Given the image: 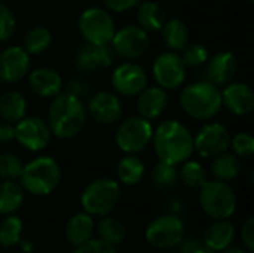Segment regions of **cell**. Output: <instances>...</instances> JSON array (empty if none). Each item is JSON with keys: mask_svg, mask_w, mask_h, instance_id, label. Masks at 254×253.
Returning <instances> with one entry per match:
<instances>
[{"mask_svg": "<svg viewBox=\"0 0 254 253\" xmlns=\"http://www.w3.org/2000/svg\"><path fill=\"white\" fill-rule=\"evenodd\" d=\"M153 149L159 161L179 166L193 155V134L190 130L176 119H168L153 130Z\"/></svg>", "mask_w": 254, "mask_h": 253, "instance_id": "6da1fadb", "label": "cell"}, {"mask_svg": "<svg viewBox=\"0 0 254 253\" xmlns=\"http://www.w3.org/2000/svg\"><path fill=\"white\" fill-rule=\"evenodd\" d=\"M88 118L86 106L83 100L68 92H60L49 104L48 125L51 133L58 139H73L85 127Z\"/></svg>", "mask_w": 254, "mask_h": 253, "instance_id": "7a4b0ae2", "label": "cell"}, {"mask_svg": "<svg viewBox=\"0 0 254 253\" xmlns=\"http://www.w3.org/2000/svg\"><path fill=\"white\" fill-rule=\"evenodd\" d=\"M179 103L188 116L198 121H210L216 118L223 107L220 86L208 81L186 85L179 95Z\"/></svg>", "mask_w": 254, "mask_h": 253, "instance_id": "3957f363", "label": "cell"}, {"mask_svg": "<svg viewBox=\"0 0 254 253\" xmlns=\"http://www.w3.org/2000/svg\"><path fill=\"white\" fill-rule=\"evenodd\" d=\"M61 180L60 164L52 157H37L22 166L19 182L24 191L31 195H48Z\"/></svg>", "mask_w": 254, "mask_h": 253, "instance_id": "277c9868", "label": "cell"}, {"mask_svg": "<svg viewBox=\"0 0 254 253\" xmlns=\"http://www.w3.org/2000/svg\"><path fill=\"white\" fill-rule=\"evenodd\" d=\"M121 200V185L110 177H100L85 186L80 195L83 210L91 216L109 215Z\"/></svg>", "mask_w": 254, "mask_h": 253, "instance_id": "5b68a950", "label": "cell"}, {"mask_svg": "<svg viewBox=\"0 0 254 253\" xmlns=\"http://www.w3.org/2000/svg\"><path fill=\"white\" fill-rule=\"evenodd\" d=\"M199 204L213 219H229L237 210V194L228 182L207 180L199 188Z\"/></svg>", "mask_w": 254, "mask_h": 253, "instance_id": "8992f818", "label": "cell"}, {"mask_svg": "<svg viewBox=\"0 0 254 253\" xmlns=\"http://www.w3.org/2000/svg\"><path fill=\"white\" fill-rule=\"evenodd\" d=\"M153 136V127L149 119L143 116H129L124 119L116 131L115 140L124 154H140L144 151Z\"/></svg>", "mask_w": 254, "mask_h": 253, "instance_id": "52a82bcc", "label": "cell"}, {"mask_svg": "<svg viewBox=\"0 0 254 253\" xmlns=\"http://www.w3.org/2000/svg\"><path fill=\"white\" fill-rule=\"evenodd\" d=\"M77 27L85 42L91 43H110L116 31L112 13L97 6L88 7L80 13Z\"/></svg>", "mask_w": 254, "mask_h": 253, "instance_id": "ba28073f", "label": "cell"}, {"mask_svg": "<svg viewBox=\"0 0 254 253\" xmlns=\"http://www.w3.org/2000/svg\"><path fill=\"white\" fill-rule=\"evenodd\" d=\"M185 225L176 215H162L153 219L144 233V237L155 249H170L183 242Z\"/></svg>", "mask_w": 254, "mask_h": 253, "instance_id": "9c48e42d", "label": "cell"}, {"mask_svg": "<svg viewBox=\"0 0 254 253\" xmlns=\"http://www.w3.org/2000/svg\"><path fill=\"white\" fill-rule=\"evenodd\" d=\"M231 133L220 122H208L193 136V151L202 158H214L229 149Z\"/></svg>", "mask_w": 254, "mask_h": 253, "instance_id": "30bf717a", "label": "cell"}, {"mask_svg": "<svg viewBox=\"0 0 254 253\" xmlns=\"http://www.w3.org/2000/svg\"><path fill=\"white\" fill-rule=\"evenodd\" d=\"M186 64L183 63L182 57L174 52H162L159 54L152 66L153 78L158 86L164 89H177L186 81Z\"/></svg>", "mask_w": 254, "mask_h": 253, "instance_id": "8fae6325", "label": "cell"}, {"mask_svg": "<svg viewBox=\"0 0 254 253\" xmlns=\"http://www.w3.org/2000/svg\"><path fill=\"white\" fill-rule=\"evenodd\" d=\"M52 133L48 122L34 115H25L15 124V140L30 152L43 151L51 142Z\"/></svg>", "mask_w": 254, "mask_h": 253, "instance_id": "7c38bea8", "label": "cell"}, {"mask_svg": "<svg viewBox=\"0 0 254 253\" xmlns=\"http://www.w3.org/2000/svg\"><path fill=\"white\" fill-rule=\"evenodd\" d=\"M110 45L116 55L125 60H135L147 52L150 39L147 31L140 25H125L115 31Z\"/></svg>", "mask_w": 254, "mask_h": 253, "instance_id": "4fadbf2b", "label": "cell"}, {"mask_svg": "<svg viewBox=\"0 0 254 253\" xmlns=\"http://www.w3.org/2000/svg\"><path fill=\"white\" fill-rule=\"evenodd\" d=\"M115 51L110 43L85 42L74 55V66L80 73H94L110 67L115 61Z\"/></svg>", "mask_w": 254, "mask_h": 253, "instance_id": "5bb4252c", "label": "cell"}, {"mask_svg": "<svg viewBox=\"0 0 254 253\" xmlns=\"http://www.w3.org/2000/svg\"><path fill=\"white\" fill-rule=\"evenodd\" d=\"M112 85L118 95L137 97L149 85V78L141 66L135 63H124L113 70Z\"/></svg>", "mask_w": 254, "mask_h": 253, "instance_id": "9a60e30c", "label": "cell"}, {"mask_svg": "<svg viewBox=\"0 0 254 253\" xmlns=\"http://www.w3.org/2000/svg\"><path fill=\"white\" fill-rule=\"evenodd\" d=\"M86 112L95 122L112 125L122 119L124 103L121 100V95H118L116 92L100 91L89 97Z\"/></svg>", "mask_w": 254, "mask_h": 253, "instance_id": "2e32d148", "label": "cell"}, {"mask_svg": "<svg viewBox=\"0 0 254 253\" xmlns=\"http://www.w3.org/2000/svg\"><path fill=\"white\" fill-rule=\"evenodd\" d=\"M31 60L22 46H9L0 52V81L15 84L30 72Z\"/></svg>", "mask_w": 254, "mask_h": 253, "instance_id": "e0dca14e", "label": "cell"}, {"mask_svg": "<svg viewBox=\"0 0 254 253\" xmlns=\"http://www.w3.org/2000/svg\"><path fill=\"white\" fill-rule=\"evenodd\" d=\"M204 81H208L217 86H223L232 82L238 73V58L231 51H222L204 64Z\"/></svg>", "mask_w": 254, "mask_h": 253, "instance_id": "ac0fdd59", "label": "cell"}, {"mask_svg": "<svg viewBox=\"0 0 254 253\" xmlns=\"http://www.w3.org/2000/svg\"><path fill=\"white\" fill-rule=\"evenodd\" d=\"M222 106L235 116H247L254 109V92L250 85L244 82H229L223 85Z\"/></svg>", "mask_w": 254, "mask_h": 253, "instance_id": "d6986e66", "label": "cell"}, {"mask_svg": "<svg viewBox=\"0 0 254 253\" xmlns=\"http://www.w3.org/2000/svg\"><path fill=\"white\" fill-rule=\"evenodd\" d=\"M28 86L31 92L42 98H54L63 89V78L51 67H39L28 72Z\"/></svg>", "mask_w": 254, "mask_h": 253, "instance_id": "ffe728a7", "label": "cell"}, {"mask_svg": "<svg viewBox=\"0 0 254 253\" xmlns=\"http://www.w3.org/2000/svg\"><path fill=\"white\" fill-rule=\"evenodd\" d=\"M168 94L167 89L161 86H146L137 95V110L138 115L146 119L159 118L168 107Z\"/></svg>", "mask_w": 254, "mask_h": 253, "instance_id": "44dd1931", "label": "cell"}, {"mask_svg": "<svg viewBox=\"0 0 254 253\" xmlns=\"http://www.w3.org/2000/svg\"><path fill=\"white\" fill-rule=\"evenodd\" d=\"M235 239V227L228 219H214L204 233V246L222 252L232 245Z\"/></svg>", "mask_w": 254, "mask_h": 253, "instance_id": "7402d4cb", "label": "cell"}, {"mask_svg": "<svg viewBox=\"0 0 254 253\" xmlns=\"http://www.w3.org/2000/svg\"><path fill=\"white\" fill-rule=\"evenodd\" d=\"M94 230L95 224L91 215H88L86 212L76 213L70 218V221L65 225V237L68 243H71L73 246H80L92 239Z\"/></svg>", "mask_w": 254, "mask_h": 253, "instance_id": "603a6c76", "label": "cell"}, {"mask_svg": "<svg viewBox=\"0 0 254 253\" xmlns=\"http://www.w3.org/2000/svg\"><path fill=\"white\" fill-rule=\"evenodd\" d=\"M159 31L162 33V40L170 51H182L186 43H189V28L186 22L179 18L165 19Z\"/></svg>", "mask_w": 254, "mask_h": 253, "instance_id": "cb8c5ba5", "label": "cell"}, {"mask_svg": "<svg viewBox=\"0 0 254 253\" xmlns=\"http://www.w3.org/2000/svg\"><path fill=\"white\" fill-rule=\"evenodd\" d=\"M146 174L144 163L135 154H127L116 167V176L119 183L132 186L137 185Z\"/></svg>", "mask_w": 254, "mask_h": 253, "instance_id": "d4e9b609", "label": "cell"}, {"mask_svg": "<svg viewBox=\"0 0 254 253\" xmlns=\"http://www.w3.org/2000/svg\"><path fill=\"white\" fill-rule=\"evenodd\" d=\"M27 115V100L18 91H7L0 97V118L16 124Z\"/></svg>", "mask_w": 254, "mask_h": 253, "instance_id": "484cf974", "label": "cell"}, {"mask_svg": "<svg viewBox=\"0 0 254 253\" xmlns=\"http://www.w3.org/2000/svg\"><path fill=\"white\" fill-rule=\"evenodd\" d=\"M137 22L138 25L149 31H159L167 19L165 10L156 1H141L137 6Z\"/></svg>", "mask_w": 254, "mask_h": 253, "instance_id": "4316f807", "label": "cell"}, {"mask_svg": "<svg viewBox=\"0 0 254 253\" xmlns=\"http://www.w3.org/2000/svg\"><path fill=\"white\" fill-rule=\"evenodd\" d=\"M241 171V160L231 152H223L214 157L211 163V173L216 180L231 182L238 177Z\"/></svg>", "mask_w": 254, "mask_h": 253, "instance_id": "83f0119b", "label": "cell"}, {"mask_svg": "<svg viewBox=\"0 0 254 253\" xmlns=\"http://www.w3.org/2000/svg\"><path fill=\"white\" fill-rule=\"evenodd\" d=\"M24 201V189L15 180L0 182V215H13Z\"/></svg>", "mask_w": 254, "mask_h": 253, "instance_id": "f1b7e54d", "label": "cell"}, {"mask_svg": "<svg viewBox=\"0 0 254 253\" xmlns=\"http://www.w3.org/2000/svg\"><path fill=\"white\" fill-rule=\"evenodd\" d=\"M95 230L98 233V239L112 246H119L121 243H124L127 237V230L124 224L119 219L112 218L109 215L101 216V219L95 225Z\"/></svg>", "mask_w": 254, "mask_h": 253, "instance_id": "f546056e", "label": "cell"}, {"mask_svg": "<svg viewBox=\"0 0 254 253\" xmlns=\"http://www.w3.org/2000/svg\"><path fill=\"white\" fill-rule=\"evenodd\" d=\"M52 43V33L43 25H36L30 28L22 40V48L28 55H39L45 52Z\"/></svg>", "mask_w": 254, "mask_h": 253, "instance_id": "4dcf8cb0", "label": "cell"}, {"mask_svg": "<svg viewBox=\"0 0 254 253\" xmlns=\"http://www.w3.org/2000/svg\"><path fill=\"white\" fill-rule=\"evenodd\" d=\"M179 179L190 189H199L207 180H208V173L207 169L198 163L192 161L190 158L182 163V167L179 170Z\"/></svg>", "mask_w": 254, "mask_h": 253, "instance_id": "1f68e13d", "label": "cell"}, {"mask_svg": "<svg viewBox=\"0 0 254 253\" xmlns=\"http://www.w3.org/2000/svg\"><path fill=\"white\" fill-rule=\"evenodd\" d=\"M152 183L159 189H170L174 188L179 182V170L177 166L159 161L153 166L150 173Z\"/></svg>", "mask_w": 254, "mask_h": 253, "instance_id": "d6a6232c", "label": "cell"}, {"mask_svg": "<svg viewBox=\"0 0 254 253\" xmlns=\"http://www.w3.org/2000/svg\"><path fill=\"white\" fill-rule=\"evenodd\" d=\"M22 221L18 216L7 215V218L0 224V246L12 248L16 246L21 240Z\"/></svg>", "mask_w": 254, "mask_h": 253, "instance_id": "836d02e7", "label": "cell"}, {"mask_svg": "<svg viewBox=\"0 0 254 253\" xmlns=\"http://www.w3.org/2000/svg\"><path fill=\"white\" fill-rule=\"evenodd\" d=\"M180 57L186 67H201L207 63L210 54L207 46H204L202 43H186V46L182 49Z\"/></svg>", "mask_w": 254, "mask_h": 253, "instance_id": "e575fe53", "label": "cell"}, {"mask_svg": "<svg viewBox=\"0 0 254 253\" xmlns=\"http://www.w3.org/2000/svg\"><path fill=\"white\" fill-rule=\"evenodd\" d=\"M21 160L13 154H0V179L15 180L19 179L22 171Z\"/></svg>", "mask_w": 254, "mask_h": 253, "instance_id": "d590c367", "label": "cell"}, {"mask_svg": "<svg viewBox=\"0 0 254 253\" xmlns=\"http://www.w3.org/2000/svg\"><path fill=\"white\" fill-rule=\"evenodd\" d=\"M232 154H235L238 158H252L254 154V137L250 133H238L234 137H231Z\"/></svg>", "mask_w": 254, "mask_h": 253, "instance_id": "8d00e7d4", "label": "cell"}, {"mask_svg": "<svg viewBox=\"0 0 254 253\" xmlns=\"http://www.w3.org/2000/svg\"><path fill=\"white\" fill-rule=\"evenodd\" d=\"M16 30V18L13 12L3 3H0V43L7 42Z\"/></svg>", "mask_w": 254, "mask_h": 253, "instance_id": "74e56055", "label": "cell"}, {"mask_svg": "<svg viewBox=\"0 0 254 253\" xmlns=\"http://www.w3.org/2000/svg\"><path fill=\"white\" fill-rule=\"evenodd\" d=\"M73 253H118L116 246H112L100 239H91L80 246H76Z\"/></svg>", "mask_w": 254, "mask_h": 253, "instance_id": "f35d334b", "label": "cell"}, {"mask_svg": "<svg viewBox=\"0 0 254 253\" xmlns=\"http://www.w3.org/2000/svg\"><path fill=\"white\" fill-rule=\"evenodd\" d=\"M143 0H103L104 6L107 7V10L110 12H116V13H122V12H128L135 9Z\"/></svg>", "mask_w": 254, "mask_h": 253, "instance_id": "ab89813d", "label": "cell"}, {"mask_svg": "<svg viewBox=\"0 0 254 253\" xmlns=\"http://www.w3.org/2000/svg\"><path fill=\"white\" fill-rule=\"evenodd\" d=\"M241 242H243V248L249 253L254 251V218L250 216L243 228H241Z\"/></svg>", "mask_w": 254, "mask_h": 253, "instance_id": "60d3db41", "label": "cell"}, {"mask_svg": "<svg viewBox=\"0 0 254 253\" xmlns=\"http://www.w3.org/2000/svg\"><path fill=\"white\" fill-rule=\"evenodd\" d=\"M65 92L71 94V95H76L77 98L83 100L85 97L91 95V86L80 81V79H73L67 84V88H65Z\"/></svg>", "mask_w": 254, "mask_h": 253, "instance_id": "b9f144b4", "label": "cell"}, {"mask_svg": "<svg viewBox=\"0 0 254 253\" xmlns=\"http://www.w3.org/2000/svg\"><path fill=\"white\" fill-rule=\"evenodd\" d=\"M12 140H15V124L0 122V143H9Z\"/></svg>", "mask_w": 254, "mask_h": 253, "instance_id": "7bdbcfd3", "label": "cell"}, {"mask_svg": "<svg viewBox=\"0 0 254 253\" xmlns=\"http://www.w3.org/2000/svg\"><path fill=\"white\" fill-rule=\"evenodd\" d=\"M199 245H201V243H198V242L188 240V242H185V243L182 245V251H180V253H193L196 251V248H198Z\"/></svg>", "mask_w": 254, "mask_h": 253, "instance_id": "ee69618b", "label": "cell"}, {"mask_svg": "<svg viewBox=\"0 0 254 253\" xmlns=\"http://www.w3.org/2000/svg\"><path fill=\"white\" fill-rule=\"evenodd\" d=\"M18 246H19V249L24 253H31L33 252V249H34L33 243L28 242V240H19V242H18Z\"/></svg>", "mask_w": 254, "mask_h": 253, "instance_id": "f6af8a7d", "label": "cell"}, {"mask_svg": "<svg viewBox=\"0 0 254 253\" xmlns=\"http://www.w3.org/2000/svg\"><path fill=\"white\" fill-rule=\"evenodd\" d=\"M223 253H249L244 248H237V246H229L225 251H222Z\"/></svg>", "mask_w": 254, "mask_h": 253, "instance_id": "bcb514c9", "label": "cell"}, {"mask_svg": "<svg viewBox=\"0 0 254 253\" xmlns=\"http://www.w3.org/2000/svg\"><path fill=\"white\" fill-rule=\"evenodd\" d=\"M193 253H217V252H214V251H211V249L205 248L204 245H199V246L196 248V251H195Z\"/></svg>", "mask_w": 254, "mask_h": 253, "instance_id": "7dc6e473", "label": "cell"}, {"mask_svg": "<svg viewBox=\"0 0 254 253\" xmlns=\"http://www.w3.org/2000/svg\"><path fill=\"white\" fill-rule=\"evenodd\" d=\"M249 1H253V0H249Z\"/></svg>", "mask_w": 254, "mask_h": 253, "instance_id": "c3c4849f", "label": "cell"}]
</instances>
